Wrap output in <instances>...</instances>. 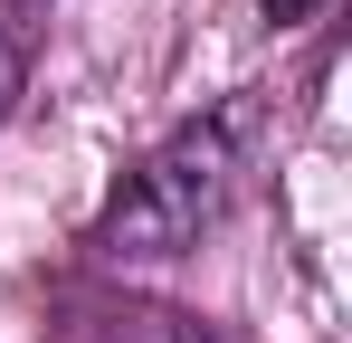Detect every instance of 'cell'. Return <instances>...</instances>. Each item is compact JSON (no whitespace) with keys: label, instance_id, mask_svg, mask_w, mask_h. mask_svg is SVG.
<instances>
[{"label":"cell","instance_id":"cell-4","mask_svg":"<svg viewBox=\"0 0 352 343\" xmlns=\"http://www.w3.org/2000/svg\"><path fill=\"white\" fill-rule=\"evenodd\" d=\"M257 10H267V19H305L314 0H257Z\"/></svg>","mask_w":352,"mask_h":343},{"label":"cell","instance_id":"cell-1","mask_svg":"<svg viewBox=\"0 0 352 343\" xmlns=\"http://www.w3.org/2000/svg\"><path fill=\"white\" fill-rule=\"evenodd\" d=\"M229 191H238V124L229 114H200V124L162 134L143 163L124 172V191L96 220V248L115 267H172L181 248H200V229L229 210Z\"/></svg>","mask_w":352,"mask_h":343},{"label":"cell","instance_id":"cell-3","mask_svg":"<svg viewBox=\"0 0 352 343\" xmlns=\"http://www.w3.org/2000/svg\"><path fill=\"white\" fill-rule=\"evenodd\" d=\"M133 343H200V334H181V324H162V315H153V324H143Z\"/></svg>","mask_w":352,"mask_h":343},{"label":"cell","instance_id":"cell-2","mask_svg":"<svg viewBox=\"0 0 352 343\" xmlns=\"http://www.w3.org/2000/svg\"><path fill=\"white\" fill-rule=\"evenodd\" d=\"M19 86H29V57H19V39L0 29V124H10V105H19Z\"/></svg>","mask_w":352,"mask_h":343}]
</instances>
